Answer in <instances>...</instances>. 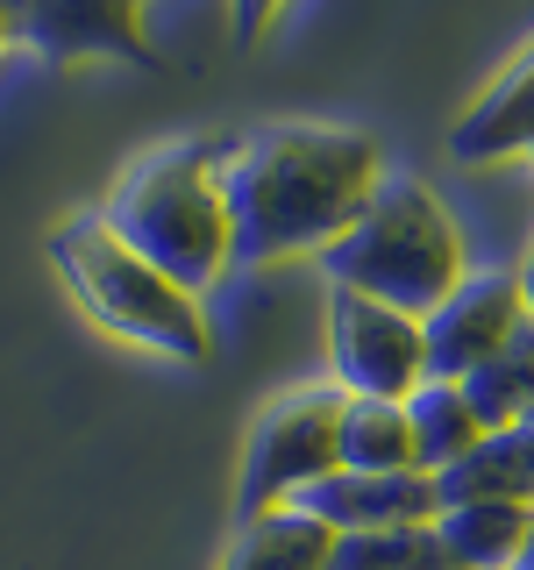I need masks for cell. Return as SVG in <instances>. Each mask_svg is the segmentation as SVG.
Returning a JSON list of instances; mask_svg holds the SVG:
<instances>
[{
    "mask_svg": "<svg viewBox=\"0 0 534 570\" xmlns=\"http://www.w3.org/2000/svg\"><path fill=\"white\" fill-rule=\"evenodd\" d=\"M343 471H421V435H414L406 400H349Z\"/></svg>",
    "mask_w": 534,
    "mask_h": 570,
    "instance_id": "obj_15",
    "label": "cell"
},
{
    "mask_svg": "<svg viewBox=\"0 0 534 570\" xmlns=\"http://www.w3.org/2000/svg\"><path fill=\"white\" fill-rule=\"evenodd\" d=\"M320 272H328V285H349V293H370V299H385V307L427 321L463 278H471V249H463V228H456V214L442 207V193L427 186L421 171L392 165L378 200H370L364 222L320 257Z\"/></svg>",
    "mask_w": 534,
    "mask_h": 570,
    "instance_id": "obj_4",
    "label": "cell"
},
{
    "mask_svg": "<svg viewBox=\"0 0 534 570\" xmlns=\"http://www.w3.org/2000/svg\"><path fill=\"white\" fill-rule=\"evenodd\" d=\"M142 8L150 0H8V43L43 65H86V58L157 65Z\"/></svg>",
    "mask_w": 534,
    "mask_h": 570,
    "instance_id": "obj_7",
    "label": "cell"
},
{
    "mask_svg": "<svg viewBox=\"0 0 534 570\" xmlns=\"http://www.w3.org/2000/svg\"><path fill=\"white\" fill-rule=\"evenodd\" d=\"M513 435H521V442H527V456H534V414H527L521 428H513Z\"/></svg>",
    "mask_w": 534,
    "mask_h": 570,
    "instance_id": "obj_20",
    "label": "cell"
},
{
    "mask_svg": "<svg viewBox=\"0 0 534 570\" xmlns=\"http://www.w3.org/2000/svg\"><path fill=\"white\" fill-rule=\"evenodd\" d=\"M534 150V36L498 65V79L449 121V157L456 165H498V157Z\"/></svg>",
    "mask_w": 534,
    "mask_h": 570,
    "instance_id": "obj_10",
    "label": "cell"
},
{
    "mask_svg": "<svg viewBox=\"0 0 534 570\" xmlns=\"http://www.w3.org/2000/svg\"><path fill=\"white\" fill-rule=\"evenodd\" d=\"M435 492H442V507H471V499H521V507H534V456L506 428V435H485L463 463L435 471Z\"/></svg>",
    "mask_w": 534,
    "mask_h": 570,
    "instance_id": "obj_13",
    "label": "cell"
},
{
    "mask_svg": "<svg viewBox=\"0 0 534 570\" xmlns=\"http://www.w3.org/2000/svg\"><path fill=\"white\" fill-rule=\"evenodd\" d=\"M527 328V293L521 272H471L427 314V379H471L477 364H492L513 335Z\"/></svg>",
    "mask_w": 534,
    "mask_h": 570,
    "instance_id": "obj_8",
    "label": "cell"
},
{
    "mask_svg": "<svg viewBox=\"0 0 534 570\" xmlns=\"http://www.w3.org/2000/svg\"><path fill=\"white\" fill-rule=\"evenodd\" d=\"M43 257L65 278V293L79 299V314L100 321L107 335H121L136 350H157L171 364H207L214 356V328H207L200 293H186L165 264H150L100 207L65 214L43 236Z\"/></svg>",
    "mask_w": 534,
    "mask_h": 570,
    "instance_id": "obj_2",
    "label": "cell"
},
{
    "mask_svg": "<svg viewBox=\"0 0 534 570\" xmlns=\"http://www.w3.org/2000/svg\"><path fill=\"white\" fill-rule=\"evenodd\" d=\"M463 392H471L477 421H485L492 435L521 428V421L534 414V321H527V328L492 356V364H477L471 379H463Z\"/></svg>",
    "mask_w": 534,
    "mask_h": 570,
    "instance_id": "obj_16",
    "label": "cell"
},
{
    "mask_svg": "<svg viewBox=\"0 0 534 570\" xmlns=\"http://www.w3.org/2000/svg\"><path fill=\"white\" fill-rule=\"evenodd\" d=\"M406 414H414V435H421V471H449V463H463L492 435L456 379H427L414 400H406Z\"/></svg>",
    "mask_w": 534,
    "mask_h": 570,
    "instance_id": "obj_14",
    "label": "cell"
},
{
    "mask_svg": "<svg viewBox=\"0 0 534 570\" xmlns=\"http://www.w3.org/2000/svg\"><path fill=\"white\" fill-rule=\"evenodd\" d=\"M278 8H285V0H228V36H236V50L264 43V29H271Z\"/></svg>",
    "mask_w": 534,
    "mask_h": 570,
    "instance_id": "obj_18",
    "label": "cell"
},
{
    "mask_svg": "<svg viewBox=\"0 0 534 570\" xmlns=\"http://www.w3.org/2000/svg\"><path fill=\"white\" fill-rule=\"evenodd\" d=\"M328 379L349 400H414L427 385V321L328 285Z\"/></svg>",
    "mask_w": 534,
    "mask_h": 570,
    "instance_id": "obj_6",
    "label": "cell"
},
{
    "mask_svg": "<svg viewBox=\"0 0 534 570\" xmlns=\"http://www.w3.org/2000/svg\"><path fill=\"white\" fill-rule=\"evenodd\" d=\"M513 272H521V293H527V321H534V243H527V257L513 264Z\"/></svg>",
    "mask_w": 534,
    "mask_h": 570,
    "instance_id": "obj_19",
    "label": "cell"
},
{
    "mask_svg": "<svg viewBox=\"0 0 534 570\" xmlns=\"http://www.w3.org/2000/svg\"><path fill=\"white\" fill-rule=\"evenodd\" d=\"M385 157L356 129H320V121H271L214 142V178L236 214V257H328L335 243L364 222V207L385 186Z\"/></svg>",
    "mask_w": 534,
    "mask_h": 570,
    "instance_id": "obj_1",
    "label": "cell"
},
{
    "mask_svg": "<svg viewBox=\"0 0 534 570\" xmlns=\"http://www.w3.org/2000/svg\"><path fill=\"white\" fill-rule=\"evenodd\" d=\"M343 414H349V392L335 379L285 385L243 435L236 521L243 513H264V507H293L299 492H314L320 478L343 471Z\"/></svg>",
    "mask_w": 534,
    "mask_h": 570,
    "instance_id": "obj_5",
    "label": "cell"
},
{
    "mask_svg": "<svg viewBox=\"0 0 534 570\" xmlns=\"http://www.w3.org/2000/svg\"><path fill=\"white\" fill-rule=\"evenodd\" d=\"M100 214L150 264H165L186 293H214L236 264V214L214 178V142H157V150L129 157Z\"/></svg>",
    "mask_w": 534,
    "mask_h": 570,
    "instance_id": "obj_3",
    "label": "cell"
},
{
    "mask_svg": "<svg viewBox=\"0 0 534 570\" xmlns=\"http://www.w3.org/2000/svg\"><path fill=\"white\" fill-rule=\"evenodd\" d=\"M527 157H534V150H527Z\"/></svg>",
    "mask_w": 534,
    "mask_h": 570,
    "instance_id": "obj_22",
    "label": "cell"
},
{
    "mask_svg": "<svg viewBox=\"0 0 534 570\" xmlns=\"http://www.w3.org/2000/svg\"><path fill=\"white\" fill-rule=\"evenodd\" d=\"M293 507H307L314 521H328L335 534H364V528H414L442 513L435 471H335L314 492H299Z\"/></svg>",
    "mask_w": 534,
    "mask_h": 570,
    "instance_id": "obj_9",
    "label": "cell"
},
{
    "mask_svg": "<svg viewBox=\"0 0 534 570\" xmlns=\"http://www.w3.org/2000/svg\"><path fill=\"white\" fill-rule=\"evenodd\" d=\"M328 570H456L449 542L435 521L414 528H364V534H335Z\"/></svg>",
    "mask_w": 534,
    "mask_h": 570,
    "instance_id": "obj_17",
    "label": "cell"
},
{
    "mask_svg": "<svg viewBox=\"0 0 534 570\" xmlns=\"http://www.w3.org/2000/svg\"><path fill=\"white\" fill-rule=\"evenodd\" d=\"M513 570H534V534H527V549H521V563H513Z\"/></svg>",
    "mask_w": 534,
    "mask_h": 570,
    "instance_id": "obj_21",
    "label": "cell"
},
{
    "mask_svg": "<svg viewBox=\"0 0 534 570\" xmlns=\"http://www.w3.org/2000/svg\"><path fill=\"white\" fill-rule=\"evenodd\" d=\"M335 557V528L314 521L307 507H264L236 521L221 570H328Z\"/></svg>",
    "mask_w": 534,
    "mask_h": 570,
    "instance_id": "obj_11",
    "label": "cell"
},
{
    "mask_svg": "<svg viewBox=\"0 0 534 570\" xmlns=\"http://www.w3.org/2000/svg\"><path fill=\"white\" fill-rule=\"evenodd\" d=\"M435 528L449 542L456 570H513L534 534V507H521V499H471V507H442Z\"/></svg>",
    "mask_w": 534,
    "mask_h": 570,
    "instance_id": "obj_12",
    "label": "cell"
}]
</instances>
